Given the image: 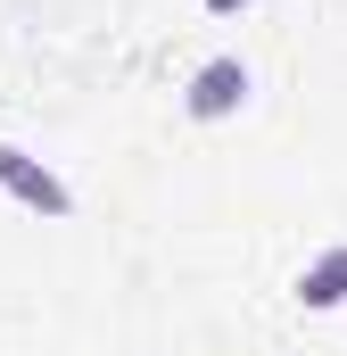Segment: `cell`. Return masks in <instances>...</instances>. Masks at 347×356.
<instances>
[{
  "instance_id": "obj_2",
  "label": "cell",
  "mask_w": 347,
  "mask_h": 356,
  "mask_svg": "<svg viewBox=\"0 0 347 356\" xmlns=\"http://www.w3.org/2000/svg\"><path fill=\"white\" fill-rule=\"evenodd\" d=\"M0 191H17V199H25L33 216H75V191H67V182L50 175L42 158H25V149H8V141H0Z\"/></svg>"
},
{
  "instance_id": "obj_4",
  "label": "cell",
  "mask_w": 347,
  "mask_h": 356,
  "mask_svg": "<svg viewBox=\"0 0 347 356\" xmlns=\"http://www.w3.org/2000/svg\"><path fill=\"white\" fill-rule=\"evenodd\" d=\"M207 8H215V17H232V8H248V0H207Z\"/></svg>"
},
{
  "instance_id": "obj_1",
  "label": "cell",
  "mask_w": 347,
  "mask_h": 356,
  "mask_svg": "<svg viewBox=\"0 0 347 356\" xmlns=\"http://www.w3.org/2000/svg\"><path fill=\"white\" fill-rule=\"evenodd\" d=\"M240 99H248V67L240 58H207L190 91H182V108L198 116V124H223V116H240Z\"/></svg>"
},
{
  "instance_id": "obj_3",
  "label": "cell",
  "mask_w": 347,
  "mask_h": 356,
  "mask_svg": "<svg viewBox=\"0 0 347 356\" xmlns=\"http://www.w3.org/2000/svg\"><path fill=\"white\" fill-rule=\"evenodd\" d=\"M298 307H314V315H331V307H347V249H323L314 266L298 273Z\"/></svg>"
}]
</instances>
